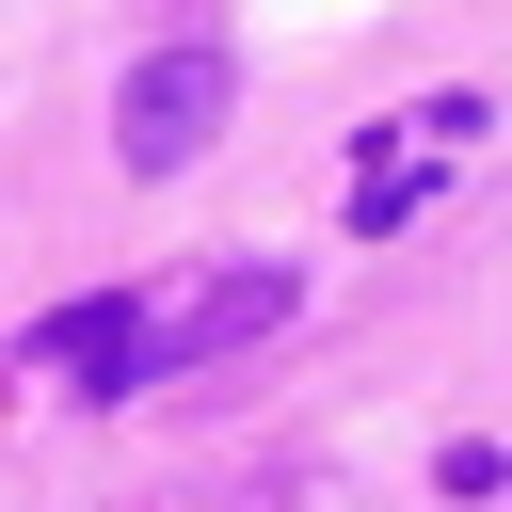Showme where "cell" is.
I'll list each match as a JSON object with an SVG mask.
<instances>
[{"label":"cell","mask_w":512,"mask_h":512,"mask_svg":"<svg viewBox=\"0 0 512 512\" xmlns=\"http://www.w3.org/2000/svg\"><path fill=\"white\" fill-rule=\"evenodd\" d=\"M288 320V272H208L192 304H160L144 336H128V384H160V368H208V352H240V336H272Z\"/></svg>","instance_id":"obj_2"},{"label":"cell","mask_w":512,"mask_h":512,"mask_svg":"<svg viewBox=\"0 0 512 512\" xmlns=\"http://www.w3.org/2000/svg\"><path fill=\"white\" fill-rule=\"evenodd\" d=\"M128 336H144V304H64L32 352H48V368H80L96 400H128Z\"/></svg>","instance_id":"obj_3"},{"label":"cell","mask_w":512,"mask_h":512,"mask_svg":"<svg viewBox=\"0 0 512 512\" xmlns=\"http://www.w3.org/2000/svg\"><path fill=\"white\" fill-rule=\"evenodd\" d=\"M208 128H224V48H160V64H128V96H112V144H128V176H176V160H208Z\"/></svg>","instance_id":"obj_1"}]
</instances>
